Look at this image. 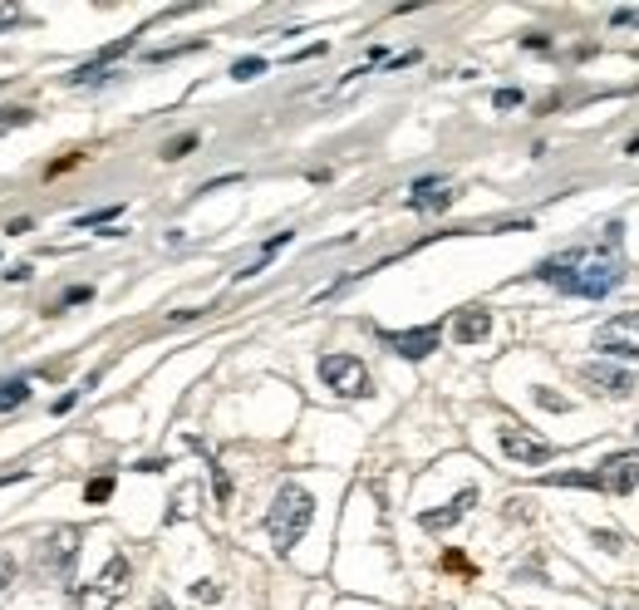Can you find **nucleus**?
Returning a JSON list of instances; mask_svg holds the SVG:
<instances>
[{"label": "nucleus", "instance_id": "30", "mask_svg": "<svg viewBox=\"0 0 639 610\" xmlns=\"http://www.w3.org/2000/svg\"><path fill=\"white\" fill-rule=\"evenodd\" d=\"M5 281H20V286H25V281H30V266H10V271H5Z\"/></svg>", "mask_w": 639, "mask_h": 610}, {"label": "nucleus", "instance_id": "14", "mask_svg": "<svg viewBox=\"0 0 639 610\" xmlns=\"http://www.w3.org/2000/svg\"><path fill=\"white\" fill-rule=\"evenodd\" d=\"M487 335H492V315H487L482 305L458 310V320H453V340H458V345H482Z\"/></svg>", "mask_w": 639, "mask_h": 610}, {"label": "nucleus", "instance_id": "4", "mask_svg": "<svg viewBox=\"0 0 639 610\" xmlns=\"http://www.w3.org/2000/svg\"><path fill=\"white\" fill-rule=\"evenodd\" d=\"M35 556H40V571H45L50 581L69 586V581H74V561H79V527H55V532H45L40 547H35Z\"/></svg>", "mask_w": 639, "mask_h": 610}, {"label": "nucleus", "instance_id": "5", "mask_svg": "<svg viewBox=\"0 0 639 610\" xmlns=\"http://www.w3.org/2000/svg\"><path fill=\"white\" fill-rule=\"evenodd\" d=\"M128 581H133V566H128V556L118 551V556H109V566L94 576V586L79 591V610H114L118 601H123V591H128Z\"/></svg>", "mask_w": 639, "mask_h": 610}, {"label": "nucleus", "instance_id": "23", "mask_svg": "<svg viewBox=\"0 0 639 610\" xmlns=\"http://www.w3.org/2000/svg\"><path fill=\"white\" fill-rule=\"evenodd\" d=\"M610 25H615V30H635V25H639V5H625V10H615V15H610Z\"/></svg>", "mask_w": 639, "mask_h": 610}, {"label": "nucleus", "instance_id": "25", "mask_svg": "<svg viewBox=\"0 0 639 610\" xmlns=\"http://www.w3.org/2000/svg\"><path fill=\"white\" fill-rule=\"evenodd\" d=\"M522 89H497V94H492V104H497V109H522Z\"/></svg>", "mask_w": 639, "mask_h": 610}, {"label": "nucleus", "instance_id": "32", "mask_svg": "<svg viewBox=\"0 0 639 610\" xmlns=\"http://www.w3.org/2000/svg\"><path fill=\"white\" fill-rule=\"evenodd\" d=\"M428 610H453V606H428Z\"/></svg>", "mask_w": 639, "mask_h": 610}, {"label": "nucleus", "instance_id": "21", "mask_svg": "<svg viewBox=\"0 0 639 610\" xmlns=\"http://www.w3.org/2000/svg\"><path fill=\"white\" fill-rule=\"evenodd\" d=\"M25 123H35L30 109H0V133H5V128H25Z\"/></svg>", "mask_w": 639, "mask_h": 610}, {"label": "nucleus", "instance_id": "10", "mask_svg": "<svg viewBox=\"0 0 639 610\" xmlns=\"http://www.w3.org/2000/svg\"><path fill=\"white\" fill-rule=\"evenodd\" d=\"M379 340H384L394 355H404V360H428V355L438 350V340H443V325H418V330H379Z\"/></svg>", "mask_w": 639, "mask_h": 610}, {"label": "nucleus", "instance_id": "15", "mask_svg": "<svg viewBox=\"0 0 639 610\" xmlns=\"http://www.w3.org/2000/svg\"><path fill=\"white\" fill-rule=\"evenodd\" d=\"M20 404H30V379H0V414H15Z\"/></svg>", "mask_w": 639, "mask_h": 610}, {"label": "nucleus", "instance_id": "27", "mask_svg": "<svg viewBox=\"0 0 639 610\" xmlns=\"http://www.w3.org/2000/svg\"><path fill=\"white\" fill-rule=\"evenodd\" d=\"M123 207H104V212H89V217H79V227H94V222H114Z\"/></svg>", "mask_w": 639, "mask_h": 610}, {"label": "nucleus", "instance_id": "18", "mask_svg": "<svg viewBox=\"0 0 639 610\" xmlns=\"http://www.w3.org/2000/svg\"><path fill=\"white\" fill-rule=\"evenodd\" d=\"M84 497H89V502H109V497H114V473H104V478H89Z\"/></svg>", "mask_w": 639, "mask_h": 610}, {"label": "nucleus", "instance_id": "17", "mask_svg": "<svg viewBox=\"0 0 639 610\" xmlns=\"http://www.w3.org/2000/svg\"><path fill=\"white\" fill-rule=\"evenodd\" d=\"M590 542H595L600 551H625V547H630V537H625V532H605V527H600V532H590Z\"/></svg>", "mask_w": 639, "mask_h": 610}, {"label": "nucleus", "instance_id": "6", "mask_svg": "<svg viewBox=\"0 0 639 610\" xmlns=\"http://www.w3.org/2000/svg\"><path fill=\"white\" fill-rule=\"evenodd\" d=\"M320 379H325V389L330 394H340V399H364L374 384H369V369L359 355H325L320 360Z\"/></svg>", "mask_w": 639, "mask_h": 610}, {"label": "nucleus", "instance_id": "11", "mask_svg": "<svg viewBox=\"0 0 639 610\" xmlns=\"http://www.w3.org/2000/svg\"><path fill=\"white\" fill-rule=\"evenodd\" d=\"M581 384H590V389H600L605 399H630L639 389V379L630 374V369H620L615 360H600V365H585L581 369Z\"/></svg>", "mask_w": 639, "mask_h": 610}, {"label": "nucleus", "instance_id": "13", "mask_svg": "<svg viewBox=\"0 0 639 610\" xmlns=\"http://www.w3.org/2000/svg\"><path fill=\"white\" fill-rule=\"evenodd\" d=\"M453 183H443V178H418V183L408 187V207L413 212H448L453 207Z\"/></svg>", "mask_w": 639, "mask_h": 610}, {"label": "nucleus", "instance_id": "31", "mask_svg": "<svg viewBox=\"0 0 639 610\" xmlns=\"http://www.w3.org/2000/svg\"><path fill=\"white\" fill-rule=\"evenodd\" d=\"M148 610H173V601H168V596H158V601H153Z\"/></svg>", "mask_w": 639, "mask_h": 610}, {"label": "nucleus", "instance_id": "7", "mask_svg": "<svg viewBox=\"0 0 639 610\" xmlns=\"http://www.w3.org/2000/svg\"><path fill=\"white\" fill-rule=\"evenodd\" d=\"M595 350L605 355V360H639V310H625V315H615V320H605L600 330H595Z\"/></svg>", "mask_w": 639, "mask_h": 610}, {"label": "nucleus", "instance_id": "12", "mask_svg": "<svg viewBox=\"0 0 639 610\" xmlns=\"http://www.w3.org/2000/svg\"><path fill=\"white\" fill-rule=\"evenodd\" d=\"M472 507H477V488H463L453 502H443V507H433V512H418V527H423V532H448V527L463 522Z\"/></svg>", "mask_w": 639, "mask_h": 610}, {"label": "nucleus", "instance_id": "20", "mask_svg": "<svg viewBox=\"0 0 639 610\" xmlns=\"http://www.w3.org/2000/svg\"><path fill=\"white\" fill-rule=\"evenodd\" d=\"M192 148H197V133H182V138H173V143H168V148H163V158H168V163H173V158H187V153H192Z\"/></svg>", "mask_w": 639, "mask_h": 610}, {"label": "nucleus", "instance_id": "1", "mask_svg": "<svg viewBox=\"0 0 639 610\" xmlns=\"http://www.w3.org/2000/svg\"><path fill=\"white\" fill-rule=\"evenodd\" d=\"M625 246V222H610L605 237L595 246H571L561 256H546L531 276L546 281L561 296H581V301H605L620 281H625V261L615 256Z\"/></svg>", "mask_w": 639, "mask_h": 610}, {"label": "nucleus", "instance_id": "3", "mask_svg": "<svg viewBox=\"0 0 639 610\" xmlns=\"http://www.w3.org/2000/svg\"><path fill=\"white\" fill-rule=\"evenodd\" d=\"M546 483L551 488H590L605 492V497H625V492L639 488V453H610L590 473H551Z\"/></svg>", "mask_w": 639, "mask_h": 610}, {"label": "nucleus", "instance_id": "19", "mask_svg": "<svg viewBox=\"0 0 639 610\" xmlns=\"http://www.w3.org/2000/svg\"><path fill=\"white\" fill-rule=\"evenodd\" d=\"M256 74H266V60H261V55H251V60H236V64H232V79H241V84H246V79H256Z\"/></svg>", "mask_w": 639, "mask_h": 610}, {"label": "nucleus", "instance_id": "8", "mask_svg": "<svg viewBox=\"0 0 639 610\" xmlns=\"http://www.w3.org/2000/svg\"><path fill=\"white\" fill-rule=\"evenodd\" d=\"M497 443H502V453H507L512 463H522V468H541V463H551V458H556V448H551L546 438L526 433L522 424H502V428H497Z\"/></svg>", "mask_w": 639, "mask_h": 610}, {"label": "nucleus", "instance_id": "29", "mask_svg": "<svg viewBox=\"0 0 639 610\" xmlns=\"http://www.w3.org/2000/svg\"><path fill=\"white\" fill-rule=\"evenodd\" d=\"M522 45H526V50H551V40H546V35H522Z\"/></svg>", "mask_w": 639, "mask_h": 610}, {"label": "nucleus", "instance_id": "9", "mask_svg": "<svg viewBox=\"0 0 639 610\" xmlns=\"http://www.w3.org/2000/svg\"><path fill=\"white\" fill-rule=\"evenodd\" d=\"M133 45H138V35H123V40H114V45H104L94 60L79 64V69L69 74V84H74V89H89V84H104V79H114V64L123 60Z\"/></svg>", "mask_w": 639, "mask_h": 610}, {"label": "nucleus", "instance_id": "24", "mask_svg": "<svg viewBox=\"0 0 639 610\" xmlns=\"http://www.w3.org/2000/svg\"><path fill=\"white\" fill-rule=\"evenodd\" d=\"M192 596H197L202 606H212V601H222V586H217V581H197V586H192Z\"/></svg>", "mask_w": 639, "mask_h": 610}, {"label": "nucleus", "instance_id": "22", "mask_svg": "<svg viewBox=\"0 0 639 610\" xmlns=\"http://www.w3.org/2000/svg\"><path fill=\"white\" fill-rule=\"evenodd\" d=\"M192 50H202V40H192V45H168V50H153V55H148V60H177V55H192Z\"/></svg>", "mask_w": 639, "mask_h": 610}, {"label": "nucleus", "instance_id": "33", "mask_svg": "<svg viewBox=\"0 0 639 610\" xmlns=\"http://www.w3.org/2000/svg\"><path fill=\"white\" fill-rule=\"evenodd\" d=\"M635 433H639V428H635Z\"/></svg>", "mask_w": 639, "mask_h": 610}, {"label": "nucleus", "instance_id": "16", "mask_svg": "<svg viewBox=\"0 0 639 610\" xmlns=\"http://www.w3.org/2000/svg\"><path fill=\"white\" fill-rule=\"evenodd\" d=\"M84 301H94V286H69V291L50 305V315H55V310H69V305H84Z\"/></svg>", "mask_w": 639, "mask_h": 610}, {"label": "nucleus", "instance_id": "26", "mask_svg": "<svg viewBox=\"0 0 639 610\" xmlns=\"http://www.w3.org/2000/svg\"><path fill=\"white\" fill-rule=\"evenodd\" d=\"M5 586H15V556L10 551H0V596H5Z\"/></svg>", "mask_w": 639, "mask_h": 610}, {"label": "nucleus", "instance_id": "2", "mask_svg": "<svg viewBox=\"0 0 639 610\" xmlns=\"http://www.w3.org/2000/svg\"><path fill=\"white\" fill-rule=\"evenodd\" d=\"M310 522H315V497L300 488V483H286V488L276 492L271 512H266V537H271V547L286 556L310 532Z\"/></svg>", "mask_w": 639, "mask_h": 610}, {"label": "nucleus", "instance_id": "28", "mask_svg": "<svg viewBox=\"0 0 639 610\" xmlns=\"http://www.w3.org/2000/svg\"><path fill=\"white\" fill-rule=\"evenodd\" d=\"M536 404H546V409H556V414H566V409H571L566 399H556V394H546V389H536Z\"/></svg>", "mask_w": 639, "mask_h": 610}]
</instances>
